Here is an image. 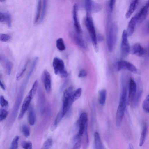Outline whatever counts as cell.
<instances>
[{"mask_svg": "<svg viewBox=\"0 0 149 149\" xmlns=\"http://www.w3.org/2000/svg\"><path fill=\"white\" fill-rule=\"evenodd\" d=\"M85 24L92 41L93 46L96 52L98 51L97 35L91 15H86Z\"/></svg>", "mask_w": 149, "mask_h": 149, "instance_id": "cell-1", "label": "cell"}, {"mask_svg": "<svg viewBox=\"0 0 149 149\" xmlns=\"http://www.w3.org/2000/svg\"><path fill=\"white\" fill-rule=\"evenodd\" d=\"M118 27L115 23H112L110 26L107 36L108 49L111 51L114 47L117 41Z\"/></svg>", "mask_w": 149, "mask_h": 149, "instance_id": "cell-2", "label": "cell"}, {"mask_svg": "<svg viewBox=\"0 0 149 149\" xmlns=\"http://www.w3.org/2000/svg\"><path fill=\"white\" fill-rule=\"evenodd\" d=\"M52 66L55 74L59 75L63 78L67 77L68 73L65 69L64 63L61 59L54 57L53 60Z\"/></svg>", "mask_w": 149, "mask_h": 149, "instance_id": "cell-3", "label": "cell"}, {"mask_svg": "<svg viewBox=\"0 0 149 149\" xmlns=\"http://www.w3.org/2000/svg\"><path fill=\"white\" fill-rule=\"evenodd\" d=\"M128 36L126 31L123 30L121 43V53L123 57H126L130 52V47L128 40Z\"/></svg>", "mask_w": 149, "mask_h": 149, "instance_id": "cell-4", "label": "cell"}, {"mask_svg": "<svg viewBox=\"0 0 149 149\" xmlns=\"http://www.w3.org/2000/svg\"><path fill=\"white\" fill-rule=\"evenodd\" d=\"M129 94L127 103L132 104L137 90V84L132 78L130 77L128 82Z\"/></svg>", "mask_w": 149, "mask_h": 149, "instance_id": "cell-5", "label": "cell"}, {"mask_svg": "<svg viewBox=\"0 0 149 149\" xmlns=\"http://www.w3.org/2000/svg\"><path fill=\"white\" fill-rule=\"evenodd\" d=\"M118 71L126 70L134 73H138V70L136 67L131 63L125 60L118 61L117 64Z\"/></svg>", "mask_w": 149, "mask_h": 149, "instance_id": "cell-6", "label": "cell"}, {"mask_svg": "<svg viewBox=\"0 0 149 149\" xmlns=\"http://www.w3.org/2000/svg\"><path fill=\"white\" fill-rule=\"evenodd\" d=\"M149 10V0H148L145 6L134 16L136 23L142 22L146 17Z\"/></svg>", "mask_w": 149, "mask_h": 149, "instance_id": "cell-7", "label": "cell"}, {"mask_svg": "<svg viewBox=\"0 0 149 149\" xmlns=\"http://www.w3.org/2000/svg\"><path fill=\"white\" fill-rule=\"evenodd\" d=\"M33 97L31 92L29 91L25 98L22 106L18 117L19 120H21L23 118L25 113L29 109L31 100Z\"/></svg>", "mask_w": 149, "mask_h": 149, "instance_id": "cell-8", "label": "cell"}, {"mask_svg": "<svg viewBox=\"0 0 149 149\" xmlns=\"http://www.w3.org/2000/svg\"><path fill=\"white\" fill-rule=\"evenodd\" d=\"M137 84V90L134 101L132 104L133 107L135 108L139 104L142 94L143 89L141 80L138 79Z\"/></svg>", "mask_w": 149, "mask_h": 149, "instance_id": "cell-9", "label": "cell"}, {"mask_svg": "<svg viewBox=\"0 0 149 149\" xmlns=\"http://www.w3.org/2000/svg\"><path fill=\"white\" fill-rule=\"evenodd\" d=\"M42 79L47 93L49 94L51 90V77L49 73L47 70H45L42 73Z\"/></svg>", "mask_w": 149, "mask_h": 149, "instance_id": "cell-10", "label": "cell"}, {"mask_svg": "<svg viewBox=\"0 0 149 149\" xmlns=\"http://www.w3.org/2000/svg\"><path fill=\"white\" fill-rule=\"evenodd\" d=\"M0 63L4 68L7 74L10 76L11 74L13 64L5 56L0 55Z\"/></svg>", "mask_w": 149, "mask_h": 149, "instance_id": "cell-11", "label": "cell"}, {"mask_svg": "<svg viewBox=\"0 0 149 149\" xmlns=\"http://www.w3.org/2000/svg\"><path fill=\"white\" fill-rule=\"evenodd\" d=\"M131 53L139 56H141L146 53V50L138 43L134 44L130 48Z\"/></svg>", "mask_w": 149, "mask_h": 149, "instance_id": "cell-12", "label": "cell"}, {"mask_svg": "<svg viewBox=\"0 0 149 149\" xmlns=\"http://www.w3.org/2000/svg\"><path fill=\"white\" fill-rule=\"evenodd\" d=\"M87 114L85 112L82 113L80 116L79 120V134H83L85 132L87 126Z\"/></svg>", "mask_w": 149, "mask_h": 149, "instance_id": "cell-13", "label": "cell"}, {"mask_svg": "<svg viewBox=\"0 0 149 149\" xmlns=\"http://www.w3.org/2000/svg\"><path fill=\"white\" fill-rule=\"evenodd\" d=\"M72 12L74 28L78 34L80 33L81 32V30L78 19L77 6L76 3L73 6Z\"/></svg>", "mask_w": 149, "mask_h": 149, "instance_id": "cell-14", "label": "cell"}, {"mask_svg": "<svg viewBox=\"0 0 149 149\" xmlns=\"http://www.w3.org/2000/svg\"><path fill=\"white\" fill-rule=\"evenodd\" d=\"M71 36L74 42L81 48L86 50H88V47L86 42L78 34L71 33Z\"/></svg>", "mask_w": 149, "mask_h": 149, "instance_id": "cell-15", "label": "cell"}, {"mask_svg": "<svg viewBox=\"0 0 149 149\" xmlns=\"http://www.w3.org/2000/svg\"><path fill=\"white\" fill-rule=\"evenodd\" d=\"M28 120L29 123L31 125H34L36 120L34 108L31 105H30L29 108Z\"/></svg>", "mask_w": 149, "mask_h": 149, "instance_id": "cell-16", "label": "cell"}, {"mask_svg": "<svg viewBox=\"0 0 149 149\" xmlns=\"http://www.w3.org/2000/svg\"><path fill=\"white\" fill-rule=\"evenodd\" d=\"M136 23V19L134 16L131 19L128 25L126 31L128 36H131L133 34Z\"/></svg>", "mask_w": 149, "mask_h": 149, "instance_id": "cell-17", "label": "cell"}, {"mask_svg": "<svg viewBox=\"0 0 149 149\" xmlns=\"http://www.w3.org/2000/svg\"><path fill=\"white\" fill-rule=\"evenodd\" d=\"M125 110L118 107L116 115V123L118 127L120 126L123 117Z\"/></svg>", "mask_w": 149, "mask_h": 149, "instance_id": "cell-18", "label": "cell"}, {"mask_svg": "<svg viewBox=\"0 0 149 149\" xmlns=\"http://www.w3.org/2000/svg\"><path fill=\"white\" fill-rule=\"evenodd\" d=\"M94 139L95 148L96 149H103L104 148L101 141L99 134L97 132L94 133Z\"/></svg>", "mask_w": 149, "mask_h": 149, "instance_id": "cell-19", "label": "cell"}, {"mask_svg": "<svg viewBox=\"0 0 149 149\" xmlns=\"http://www.w3.org/2000/svg\"><path fill=\"white\" fill-rule=\"evenodd\" d=\"M139 0H133L131 3L126 14L127 18H129L135 10L137 4Z\"/></svg>", "mask_w": 149, "mask_h": 149, "instance_id": "cell-20", "label": "cell"}, {"mask_svg": "<svg viewBox=\"0 0 149 149\" xmlns=\"http://www.w3.org/2000/svg\"><path fill=\"white\" fill-rule=\"evenodd\" d=\"M42 10V0H38L36 16L34 21L35 24H37L40 22V18Z\"/></svg>", "mask_w": 149, "mask_h": 149, "instance_id": "cell-21", "label": "cell"}, {"mask_svg": "<svg viewBox=\"0 0 149 149\" xmlns=\"http://www.w3.org/2000/svg\"><path fill=\"white\" fill-rule=\"evenodd\" d=\"M147 131V126L146 123H143L139 141V146L141 147L143 144L146 137Z\"/></svg>", "mask_w": 149, "mask_h": 149, "instance_id": "cell-22", "label": "cell"}, {"mask_svg": "<svg viewBox=\"0 0 149 149\" xmlns=\"http://www.w3.org/2000/svg\"><path fill=\"white\" fill-rule=\"evenodd\" d=\"M63 117L62 111H59L51 126L50 130L51 131H54L55 130L58 124L60 122Z\"/></svg>", "mask_w": 149, "mask_h": 149, "instance_id": "cell-23", "label": "cell"}, {"mask_svg": "<svg viewBox=\"0 0 149 149\" xmlns=\"http://www.w3.org/2000/svg\"><path fill=\"white\" fill-rule=\"evenodd\" d=\"M38 94L39 98V103L40 105V113L42 114L44 113V96L43 95V93L41 88L39 87L38 89Z\"/></svg>", "mask_w": 149, "mask_h": 149, "instance_id": "cell-24", "label": "cell"}, {"mask_svg": "<svg viewBox=\"0 0 149 149\" xmlns=\"http://www.w3.org/2000/svg\"><path fill=\"white\" fill-rule=\"evenodd\" d=\"M106 93V91L104 89L101 90L99 91V102L102 106L104 105L105 104Z\"/></svg>", "mask_w": 149, "mask_h": 149, "instance_id": "cell-25", "label": "cell"}, {"mask_svg": "<svg viewBox=\"0 0 149 149\" xmlns=\"http://www.w3.org/2000/svg\"><path fill=\"white\" fill-rule=\"evenodd\" d=\"M48 0H42V10L39 22H41L44 20L46 15Z\"/></svg>", "mask_w": 149, "mask_h": 149, "instance_id": "cell-26", "label": "cell"}, {"mask_svg": "<svg viewBox=\"0 0 149 149\" xmlns=\"http://www.w3.org/2000/svg\"><path fill=\"white\" fill-rule=\"evenodd\" d=\"M29 62V60H28L25 63L20 71L17 74L16 78L17 80L19 81L23 77L26 70V68Z\"/></svg>", "mask_w": 149, "mask_h": 149, "instance_id": "cell-27", "label": "cell"}, {"mask_svg": "<svg viewBox=\"0 0 149 149\" xmlns=\"http://www.w3.org/2000/svg\"><path fill=\"white\" fill-rule=\"evenodd\" d=\"M56 45L57 48L59 51H63L65 49L63 40L62 38H58L56 40Z\"/></svg>", "mask_w": 149, "mask_h": 149, "instance_id": "cell-28", "label": "cell"}, {"mask_svg": "<svg viewBox=\"0 0 149 149\" xmlns=\"http://www.w3.org/2000/svg\"><path fill=\"white\" fill-rule=\"evenodd\" d=\"M81 92L82 89L80 88H77L73 91L72 96V99L73 102L80 97Z\"/></svg>", "mask_w": 149, "mask_h": 149, "instance_id": "cell-29", "label": "cell"}, {"mask_svg": "<svg viewBox=\"0 0 149 149\" xmlns=\"http://www.w3.org/2000/svg\"><path fill=\"white\" fill-rule=\"evenodd\" d=\"M141 32L144 35H149V20L146 21L143 24L141 28Z\"/></svg>", "mask_w": 149, "mask_h": 149, "instance_id": "cell-30", "label": "cell"}, {"mask_svg": "<svg viewBox=\"0 0 149 149\" xmlns=\"http://www.w3.org/2000/svg\"><path fill=\"white\" fill-rule=\"evenodd\" d=\"M102 9L101 5L91 1V12H97L100 11Z\"/></svg>", "mask_w": 149, "mask_h": 149, "instance_id": "cell-31", "label": "cell"}, {"mask_svg": "<svg viewBox=\"0 0 149 149\" xmlns=\"http://www.w3.org/2000/svg\"><path fill=\"white\" fill-rule=\"evenodd\" d=\"M142 106L144 111L146 113L149 114V95L144 100Z\"/></svg>", "mask_w": 149, "mask_h": 149, "instance_id": "cell-32", "label": "cell"}, {"mask_svg": "<svg viewBox=\"0 0 149 149\" xmlns=\"http://www.w3.org/2000/svg\"><path fill=\"white\" fill-rule=\"evenodd\" d=\"M53 141L52 138L48 139L44 143L42 148V149H48L50 148L52 146Z\"/></svg>", "mask_w": 149, "mask_h": 149, "instance_id": "cell-33", "label": "cell"}, {"mask_svg": "<svg viewBox=\"0 0 149 149\" xmlns=\"http://www.w3.org/2000/svg\"><path fill=\"white\" fill-rule=\"evenodd\" d=\"M19 137L18 136H16L13 139L10 147V149H15L18 148V141L19 139Z\"/></svg>", "mask_w": 149, "mask_h": 149, "instance_id": "cell-34", "label": "cell"}, {"mask_svg": "<svg viewBox=\"0 0 149 149\" xmlns=\"http://www.w3.org/2000/svg\"><path fill=\"white\" fill-rule=\"evenodd\" d=\"M22 132L26 137H28L30 134V130L29 126L26 125H24L22 128Z\"/></svg>", "mask_w": 149, "mask_h": 149, "instance_id": "cell-35", "label": "cell"}, {"mask_svg": "<svg viewBox=\"0 0 149 149\" xmlns=\"http://www.w3.org/2000/svg\"><path fill=\"white\" fill-rule=\"evenodd\" d=\"M4 13L5 15V22L6 23L8 26L9 28H10L11 26L10 15L8 12H6Z\"/></svg>", "mask_w": 149, "mask_h": 149, "instance_id": "cell-36", "label": "cell"}, {"mask_svg": "<svg viewBox=\"0 0 149 149\" xmlns=\"http://www.w3.org/2000/svg\"><path fill=\"white\" fill-rule=\"evenodd\" d=\"M8 114V111L5 109H1L0 110V121H1L5 119Z\"/></svg>", "mask_w": 149, "mask_h": 149, "instance_id": "cell-37", "label": "cell"}, {"mask_svg": "<svg viewBox=\"0 0 149 149\" xmlns=\"http://www.w3.org/2000/svg\"><path fill=\"white\" fill-rule=\"evenodd\" d=\"M21 145L22 147L25 149H31L32 143L31 142L23 141L22 142Z\"/></svg>", "mask_w": 149, "mask_h": 149, "instance_id": "cell-38", "label": "cell"}, {"mask_svg": "<svg viewBox=\"0 0 149 149\" xmlns=\"http://www.w3.org/2000/svg\"><path fill=\"white\" fill-rule=\"evenodd\" d=\"M11 38L9 35L2 33L0 34V40L3 42H5L8 41Z\"/></svg>", "mask_w": 149, "mask_h": 149, "instance_id": "cell-39", "label": "cell"}, {"mask_svg": "<svg viewBox=\"0 0 149 149\" xmlns=\"http://www.w3.org/2000/svg\"><path fill=\"white\" fill-rule=\"evenodd\" d=\"M38 86V80H36L34 82L32 87L30 91L31 92L33 96L35 95Z\"/></svg>", "mask_w": 149, "mask_h": 149, "instance_id": "cell-40", "label": "cell"}, {"mask_svg": "<svg viewBox=\"0 0 149 149\" xmlns=\"http://www.w3.org/2000/svg\"><path fill=\"white\" fill-rule=\"evenodd\" d=\"M0 103L2 107L7 106L8 104V101L6 100L2 95H1L0 97Z\"/></svg>", "mask_w": 149, "mask_h": 149, "instance_id": "cell-41", "label": "cell"}, {"mask_svg": "<svg viewBox=\"0 0 149 149\" xmlns=\"http://www.w3.org/2000/svg\"><path fill=\"white\" fill-rule=\"evenodd\" d=\"M78 140L77 142L75 143L73 149H79L81 146V138H77Z\"/></svg>", "mask_w": 149, "mask_h": 149, "instance_id": "cell-42", "label": "cell"}, {"mask_svg": "<svg viewBox=\"0 0 149 149\" xmlns=\"http://www.w3.org/2000/svg\"><path fill=\"white\" fill-rule=\"evenodd\" d=\"M87 75V72L84 69L81 70L79 72L78 76L79 77H86Z\"/></svg>", "mask_w": 149, "mask_h": 149, "instance_id": "cell-43", "label": "cell"}, {"mask_svg": "<svg viewBox=\"0 0 149 149\" xmlns=\"http://www.w3.org/2000/svg\"><path fill=\"white\" fill-rule=\"evenodd\" d=\"M116 0H110L109 3V7L110 10L112 11L113 10Z\"/></svg>", "mask_w": 149, "mask_h": 149, "instance_id": "cell-44", "label": "cell"}, {"mask_svg": "<svg viewBox=\"0 0 149 149\" xmlns=\"http://www.w3.org/2000/svg\"><path fill=\"white\" fill-rule=\"evenodd\" d=\"M5 13L0 12V22H5Z\"/></svg>", "mask_w": 149, "mask_h": 149, "instance_id": "cell-45", "label": "cell"}, {"mask_svg": "<svg viewBox=\"0 0 149 149\" xmlns=\"http://www.w3.org/2000/svg\"><path fill=\"white\" fill-rule=\"evenodd\" d=\"M97 42H101L103 40L104 38L102 35L98 34L97 36Z\"/></svg>", "mask_w": 149, "mask_h": 149, "instance_id": "cell-46", "label": "cell"}, {"mask_svg": "<svg viewBox=\"0 0 149 149\" xmlns=\"http://www.w3.org/2000/svg\"><path fill=\"white\" fill-rule=\"evenodd\" d=\"M0 85L1 88L3 89V90H5L6 89L4 85V84H3V83L1 81V80H0Z\"/></svg>", "mask_w": 149, "mask_h": 149, "instance_id": "cell-47", "label": "cell"}, {"mask_svg": "<svg viewBox=\"0 0 149 149\" xmlns=\"http://www.w3.org/2000/svg\"><path fill=\"white\" fill-rule=\"evenodd\" d=\"M129 149H132L134 148L133 145L131 144H129Z\"/></svg>", "mask_w": 149, "mask_h": 149, "instance_id": "cell-48", "label": "cell"}, {"mask_svg": "<svg viewBox=\"0 0 149 149\" xmlns=\"http://www.w3.org/2000/svg\"><path fill=\"white\" fill-rule=\"evenodd\" d=\"M146 52L148 56H149V45H148L147 49L146 50Z\"/></svg>", "mask_w": 149, "mask_h": 149, "instance_id": "cell-49", "label": "cell"}, {"mask_svg": "<svg viewBox=\"0 0 149 149\" xmlns=\"http://www.w3.org/2000/svg\"><path fill=\"white\" fill-rule=\"evenodd\" d=\"M5 1V0H0V1L1 2H3Z\"/></svg>", "mask_w": 149, "mask_h": 149, "instance_id": "cell-50", "label": "cell"}]
</instances>
